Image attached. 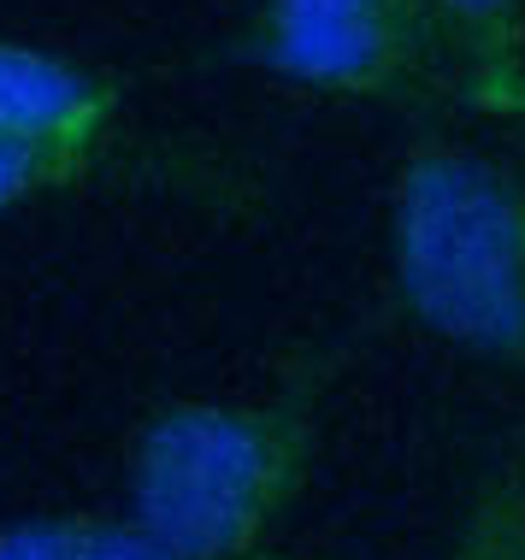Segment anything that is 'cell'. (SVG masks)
Segmentation results:
<instances>
[{
	"instance_id": "obj_5",
	"label": "cell",
	"mask_w": 525,
	"mask_h": 560,
	"mask_svg": "<svg viewBox=\"0 0 525 560\" xmlns=\"http://www.w3.org/2000/svg\"><path fill=\"white\" fill-rule=\"evenodd\" d=\"M438 7L443 66L460 78L472 107L525 113V0H431Z\"/></svg>"
},
{
	"instance_id": "obj_6",
	"label": "cell",
	"mask_w": 525,
	"mask_h": 560,
	"mask_svg": "<svg viewBox=\"0 0 525 560\" xmlns=\"http://www.w3.org/2000/svg\"><path fill=\"white\" fill-rule=\"evenodd\" d=\"M455 560H525V460L502 466V478L478 495Z\"/></svg>"
},
{
	"instance_id": "obj_4",
	"label": "cell",
	"mask_w": 525,
	"mask_h": 560,
	"mask_svg": "<svg viewBox=\"0 0 525 560\" xmlns=\"http://www.w3.org/2000/svg\"><path fill=\"white\" fill-rule=\"evenodd\" d=\"M118 118V89L83 59L0 36V142L89 165Z\"/></svg>"
},
{
	"instance_id": "obj_8",
	"label": "cell",
	"mask_w": 525,
	"mask_h": 560,
	"mask_svg": "<svg viewBox=\"0 0 525 560\" xmlns=\"http://www.w3.org/2000/svg\"><path fill=\"white\" fill-rule=\"evenodd\" d=\"M78 560H184L160 537H148L130 513H83L78 525ZM260 560V555H254Z\"/></svg>"
},
{
	"instance_id": "obj_1",
	"label": "cell",
	"mask_w": 525,
	"mask_h": 560,
	"mask_svg": "<svg viewBox=\"0 0 525 560\" xmlns=\"http://www.w3.org/2000/svg\"><path fill=\"white\" fill-rule=\"evenodd\" d=\"M389 278L419 330L525 372V177L448 136L413 142L389 195Z\"/></svg>"
},
{
	"instance_id": "obj_2",
	"label": "cell",
	"mask_w": 525,
	"mask_h": 560,
	"mask_svg": "<svg viewBox=\"0 0 525 560\" xmlns=\"http://www.w3.org/2000/svg\"><path fill=\"white\" fill-rule=\"evenodd\" d=\"M313 389L272 401H172L130 436L125 513L184 560H254L302 495Z\"/></svg>"
},
{
	"instance_id": "obj_9",
	"label": "cell",
	"mask_w": 525,
	"mask_h": 560,
	"mask_svg": "<svg viewBox=\"0 0 525 560\" xmlns=\"http://www.w3.org/2000/svg\"><path fill=\"white\" fill-rule=\"evenodd\" d=\"M83 513H48V520L0 525V560H78Z\"/></svg>"
},
{
	"instance_id": "obj_7",
	"label": "cell",
	"mask_w": 525,
	"mask_h": 560,
	"mask_svg": "<svg viewBox=\"0 0 525 560\" xmlns=\"http://www.w3.org/2000/svg\"><path fill=\"white\" fill-rule=\"evenodd\" d=\"M83 165L78 160H59V154H42V148H19V142H0V219L19 213V207L54 195L59 184H71Z\"/></svg>"
},
{
	"instance_id": "obj_3",
	"label": "cell",
	"mask_w": 525,
	"mask_h": 560,
	"mask_svg": "<svg viewBox=\"0 0 525 560\" xmlns=\"http://www.w3.org/2000/svg\"><path fill=\"white\" fill-rule=\"evenodd\" d=\"M248 54L266 78L331 101H384L443 59L431 0H260Z\"/></svg>"
}]
</instances>
